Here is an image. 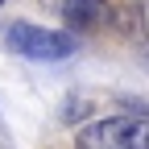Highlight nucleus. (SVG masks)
Returning a JSON list of instances; mask_svg holds the SVG:
<instances>
[{"label": "nucleus", "instance_id": "f257e3e1", "mask_svg": "<svg viewBox=\"0 0 149 149\" xmlns=\"http://www.w3.org/2000/svg\"><path fill=\"white\" fill-rule=\"evenodd\" d=\"M4 46L13 54H21L29 62H62L74 54V37L62 29H42V25H29V21H13L4 29Z\"/></svg>", "mask_w": 149, "mask_h": 149}, {"label": "nucleus", "instance_id": "f03ea898", "mask_svg": "<svg viewBox=\"0 0 149 149\" xmlns=\"http://www.w3.org/2000/svg\"><path fill=\"white\" fill-rule=\"evenodd\" d=\"M79 149H149V120L141 116H104L74 133Z\"/></svg>", "mask_w": 149, "mask_h": 149}, {"label": "nucleus", "instance_id": "7ed1b4c3", "mask_svg": "<svg viewBox=\"0 0 149 149\" xmlns=\"http://www.w3.org/2000/svg\"><path fill=\"white\" fill-rule=\"evenodd\" d=\"M62 21L70 29H95L108 21V0H62Z\"/></svg>", "mask_w": 149, "mask_h": 149}, {"label": "nucleus", "instance_id": "20e7f679", "mask_svg": "<svg viewBox=\"0 0 149 149\" xmlns=\"http://www.w3.org/2000/svg\"><path fill=\"white\" fill-rule=\"evenodd\" d=\"M0 4H4V0H0Z\"/></svg>", "mask_w": 149, "mask_h": 149}]
</instances>
